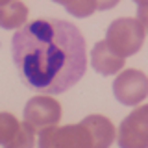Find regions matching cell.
Here are the masks:
<instances>
[{
    "mask_svg": "<svg viewBox=\"0 0 148 148\" xmlns=\"http://www.w3.org/2000/svg\"><path fill=\"white\" fill-rule=\"evenodd\" d=\"M11 56L24 85L45 95H59L82 80L87 48L82 32L58 18H37L15 32Z\"/></svg>",
    "mask_w": 148,
    "mask_h": 148,
    "instance_id": "cell-1",
    "label": "cell"
},
{
    "mask_svg": "<svg viewBox=\"0 0 148 148\" xmlns=\"http://www.w3.org/2000/svg\"><path fill=\"white\" fill-rule=\"evenodd\" d=\"M115 126L102 115H89L78 124L52 126L39 133V148H109Z\"/></svg>",
    "mask_w": 148,
    "mask_h": 148,
    "instance_id": "cell-2",
    "label": "cell"
},
{
    "mask_svg": "<svg viewBox=\"0 0 148 148\" xmlns=\"http://www.w3.org/2000/svg\"><path fill=\"white\" fill-rule=\"evenodd\" d=\"M146 30L139 18L122 17L113 21L106 32V43L120 58H130L137 54L145 43Z\"/></svg>",
    "mask_w": 148,
    "mask_h": 148,
    "instance_id": "cell-3",
    "label": "cell"
},
{
    "mask_svg": "<svg viewBox=\"0 0 148 148\" xmlns=\"http://www.w3.org/2000/svg\"><path fill=\"white\" fill-rule=\"evenodd\" d=\"M61 106L52 96H34L24 106V122L34 130L35 133H41L46 128H52L61 119Z\"/></svg>",
    "mask_w": 148,
    "mask_h": 148,
    "instance_id": "cell-4",
    "label": "cell"
},
{
    "mask_svg": "<svg viewBox=\"0 0 148 148\" xmlns=\"http://www.w3.org/2000/svg\"><path fill=\"white\" fill-rule=\"evenodd\" d=\"M119 148H148V104L135 108L120 122Z\"/></svg>",
    "mask_w": 148,
    "mask_h": 148,
    "instance_id": "cell-5",
    "label": "cell"
},
{
    "mask_svg": "<svg viewBox=\"0 0 148 148\" xmlns=\"http://www.w3.org/2000/svg\"><path fill=\"white\" fill-rule=\"evenodd\" d=\"M113 95L122 106H137L148 96V76L141 71L128 69L113 82Z\"/></svg>",
    "mask_w": 148,
    "mask_h": 148,
    "instance_id": "cell-6",
    "label": "cell"
},
{
    "mask_svg": "<svg viewBox=\"0 0 148 148\" xmlns=\"http://www.w3.org/2000/svg\"><path fill=\"white\" fill-rule=\"evenodd\" d=\"M126 59L120 58L108 46L106 41H100L92 46L91 50V67L95 69L102 76H111V74H119L122 71Z\"/></svg>",
    "mask_w": 148,
    "mask_h": 148,
    "instance_id": "cell-7",
    "label": "cell"
},
{
    "mask_svg": "<svg viewBox=\"0 0 148 148\" xmlns=\"http://www.w3.org/2000/svg\"><path fill=\"white\" fill-rule=\"evenodd\" d=\"M28 8L18 0L0 6V28L2 30H21L26 24Z\"/></svg>",
    "mask_w": 148,
    "mask_h": 148,
    "instance_id": "cell-8",
    "label": "cell"
},
{
    "mask_svg": "<svg viewBox=\"0 0 148 148\" xmlns=\"http://www.w3.org/2000/svg\"><path fill=\"white\" fill-rule=\"evenodd\" d=\"M56 4H61L67 9V13L78 17V18H85L91 17L96 11V0H52Z\"/></svg>",
    "mask_w": 148,
    "mask_h": 148,
    "instance_id": "cell-9",
    "label": "cell"
},
{
    "mask_svg": "<svg viewBox=\"0 0 148 148\" xmlns=\"http://www.w3.org/2000/svg\"><path fill=\"white\" fill-rule=\"evenodd\" d=\"M21 126L22 122H18L11 113H0V146L6 148L21 132Z\"/></svg>",
    "mask_w": 148,
    "mask_h": 148,
    "instance_id": "cell-10",
    "label": "cell"
},
{
    "mask_svg": "<svg viewBox=\"0 0 148 148\" xmlns=\"http://www.w3.org/2000/svg\"><path fill=\"white\" fill-rule=\"evenodd\" d=\"M34 130L28 126L26 122H22L21 126V132L17 133V137L13 139L11 143L6 146V148H34L35 145V137H34Z\"/></svg>",
    "mask_w": 148,
    "mask_h": 148,
    "instance_id": "cell-11",
    "label": "cell"
},
{
    "mask_svg": "<svg viewBox=\"0 0 148 148\" xmlns=\"http://www.w3.org/2000/svg\"><path fill=\"white\" fill-rule=\"evenodd\" d=\"M120 0H96V8L100 11H108V9H113Z\"/></svg>",
    "mask_w": 148,
    "mask_h": 148,
    "instance_id": "cell-12",
    "label": "cell"
},
{
    "mask_svg": "<svg viewBox=\"0 0 148 148\" xmlns=\"http://www.w3.org/2000/svg\"><path fill=\"white\" fill-rule=\"evenodd\" d=\"M137 18L143 22V26H145V30H146V34H148V9H137Z\"/></svg>",
    "mask_w": 148,
    "mask_h": 148,
    "instance_id": "cell-13",
    "label": "cell"
},
{
    "mask_svg": "<svg viewBox=\"0 0 148 148\" xmlns=\"http://www.w3.org/2000/svg\"><path fill=\"white\" fill-rule=\"evenodd\" d=\"M137 4V9H148V0H133Z\"/></svg>",
    "mask_w": 148,
    "mask_h": 148,
    "instance_id": "cell-14",
    "label": "cell"
},
{
    "mask_svg": "<svg viewBox=\"0 0 148 148\" xmlns=\"http://www.w3.org/2000/svg\"><path fill=\"white\" fill-rule=\"evenodd\" d=\"M9 2H13V0H0V6H6V4H9Z\"/></svg>",
    "mask_w": 148,
    "mask_h": 148,
    "instance_id": "cell-15",
    "label": "cell"
}]
</instances>
